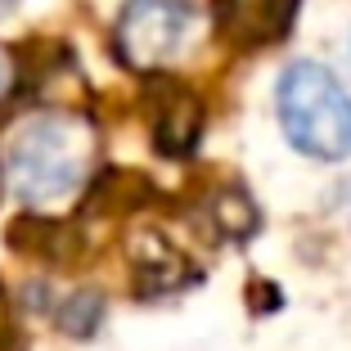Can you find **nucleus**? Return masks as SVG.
<instances>
[{"mask_svg":"<svg viewBox=\"0 0 351 351\" xmlns=\"http://www.w3.org/2000/svg\"><path fill=\"white\" fill-rule=\"evenodd\" d=\"M99 135L90 117L54 108L19 126L5 154V176L27 207H59L90 180Z\"/></svg>","mask_w":351,"mask_h":351,"instance_id":"nucleus-1","label":"nucleus"},{"mask_svg":"<svg viewBox=\"0 0 351 351\" xmlns=\"http://www.w3.org/2000/svg\"><path fill=\"white\" fill-rule=\"evenodd\" d=\"M275 113L298 154L315 162L351 158V95L324 63H289L275 86Z\"/></svg>","mask_w":351,"mask_h":351,"instance_id":"nucleus-2","label":"nucleus"},{"mask_svg":"<svg viewBox=\"0 0 351 351\" xmlns=\"http://www.w3.org/2000/svg\"><path fill=\"white\" fill-rule=\"evenodd\" d=\"M194 36V5L189 0H126L113 27L117 59L131 73H162L185 54Z\"/></svg>","mask_w":351,"mask_h":351,"instance_id":"nucleus-3","label":"nucleus"},{"mask_svg":"<svg viewBox=\"0 0 351 351\" xmlns=\"http://www.w3.org/2000/svg\"><path fill=\"white\" fill-rule=\"evenodd\" d=\"M298 5L302 0H212V23L221 41L239 50H257V45H275L289 36Z\"/></svg>","mask_w":351,"mask_h":351,"instance_id":"nucleus-4","label":"nucleus"},{"mask_svg":"<svg viewBox=\"0 0 351 351\" xmlns=\"http://www.w3.org/2000/svg\"><path fill=\"white\" fill-rule=\"evenodd\" d=\"M149 126H154V145L167 158H185L198 149L203 135V99L180 82H158L149 90Z\"/></svg>","mask_w":351,"mask_h":351,"instance_id":"nucleus-5","label":"nucleus"},{"mask_svg":"<svg viewBox=\"0 0 351 351\" xmlns=\"http://www.w3.org/2000/svg\"><path fill=\"white\" fill-rule=\"evenodd\" d=\"M126 252H131V270H135L140 293H171L194 279V266L185 261V252L171 248L158 230H135Z\"/></svg>","mask_w":351,"mask_h":351,"instance_id":"nucleus-6","label":"nucleus"},{"mask_svg":"<svg viewBox=\"0 0 351 351\" xmlns=\"http://www.w3.org/2000/svg\"><path fill=\"white\" fill-rule=\"evenodd\" d=\"M212 221H217V230L226 239H248L252 230H257V207L248 203L243 189H226V194L212 203Z\"/></svg>","mask_w":351,"mask_h":351,"instance_id":"nucleus-7","label":"nucleus"},{"mask_svg":"<svg viewBox=\"0 0 351 351\" xmlns=\"http://www.w3.org/2000/svg\"><path fill=\"white\" fill-rule=\"evenodd\" d=\"M104 320V298L90 289H77L73 298L59 306V329L63 333H73V338H90L95 329H99Z\"/></svg>","mask_w":351,"mask_h":351,"instance_id":"nucleus-8","label":"nucleus"},{"mask_svg":"<svg viewBox=\"0 0 351 351\" xmlns=\"http://www.w3.org/2000/svg\"><path fill=\"white\" fill-rule=\"evenodd\" d=\"M10 333V302H5V293H0V338Z\"/></svg>","mask_w":351,"mask_h":351,"instance_id":"nucleus-9","label":"nucleus"},{"mask_svg":"<svg viewBox=\"0 0 351 351\" xmlns=\"http://www.w3.org/2000/svg\"><path fill=\"white\" fill-rule=\"evenodd\" d=\"M5 90H10V63L0 59V99H5Z\"/></svg>","mask_w":351,"mask_h":351,"instance_id":"nucleus-10","label":"nucleus"},{"mask_svg":"<svg viewBox=\"0 0 351 351\" xmlns=\"http://www.w3.org/2000/svg\"><path fill=\"white\" fill-rule=\"evenodd\" d=\"M0 189H5V171H0Z\"/></svg>","mask_w":351,"mask_h":351,"instance_id":"nucleus-11","label":"nucleus"}]
</instances>
